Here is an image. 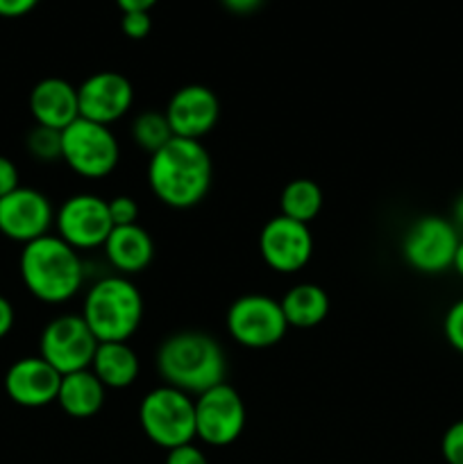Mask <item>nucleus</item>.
<instances>
[{
	"label": "nucleus",
	"instance_id": "obj_1",
	"mask_svg": "<svg viewBox=\"0 0 463 464\" xmlns=\"http://www.w3.org/2000/svg\"><path fill=\"white\" fill-rule=\"evenodd\" d=\"M213 181V163L200 140L172 139L150 154L148 186L166 207L184 211L207 198Z\"/></svg>",
	"mask_w": 463,
	"mask_h": 464
},
{
	"label": "nucleus",
	"instance_id": "obj_2",
	"mask_svg": "<svg viewBox=\"0 0 463 464\" xmlns=\"http://www.w3.org/2000/svg\"><path fill=\"white\" fill-rule=\"evenodd\" d=\"M157 372L163 385L198 397L213 385L225 383V352L216 338L202 331H180L159 344Z\"/></svg>",
	"mask_w": 463,
	"mask_h": 464
},
{
	"label": "nucleus",
	"instance_id": "obj_3",
	"mask_svg": "<svg viewBox=\"0 0 463 464\" xmlns=\"http://www.w3.org/2000/svg\"><path fill=\"white\" fill-rule=\"evenodd\" d=\"M18 270L27 293L44 304L68 302L84 284L80 252L53 234L23 245Z\"/></svg>",
	"mask_w": 463,
	"mask_h": 464
},
{
	"label": "nucleus",
	"instance_id": "obj_4",
	"mask_svg": "<svg viewBox=\"0 0 463 464\" xmlns=\"http://www.w3.org/2000/svg\"><path fill=\"white\" fill-rule=\"evenodd\" d=\"M82 317L98 343H127L143 320V297L123 275H109L86 290Z\"/></svg>",
	"mask_w": 463,
	"mask_h": 464
},
{
	"label": "nucleus",
	"instance_id": "obj_5",
	"mask_svg": "<svg viewBox=\"0 0 463 464\" xmlns=\"http://www.w3.org/2000/svg\"><path fill=\"white\" fill-rule=\"evenodd\" d=\"M139 424L145 438L166 451L191 444L195 440V399L171 385H159L141 399Z\"/></svg>",
	"mask_w": 463,
	"mask_h": 464
},
{
	"label": "nucleus",
	"instance_id": "obj_6",
	"mask_svg": "<svg viewBox=\"0 0 463 464\" xmlns=\"http://www.w3.org/2000/svg\"><path fill=\"white\" fill-rule=\"evenodd\" d=\"M62 161L84 179H103L116 170L121 145L107 125L77 118L62 131Z\"/></svg>",
	"mask_w": 463,
	"mask_h": 464
},
{
	"label": "nucleus",
	"instance_id": "obj_7",
	"mask_svg": "<svg viewBox=\"0 0 463 464\" xmlns=\"http://www.w3.org/2000/svg\"><path fill=\"white\" fill-rule=\"evenodd\" d=\"M461 234L449 218L420 216L402 238V258L420 275H443L452 270Z\"/></svg>",
	"mask_w": 463,
	"mask_h": 464
},
{
	"label": "nucleus",
	"instance_id": "obj_8",
	"mask_svg": "<svg viewBox=\"0 0 463 464\" xmlns=\"http://www.w3.org/2000/svg\"><path fill=\"white\" fill-rule=\"evenodd\" d=\"M98 338L82 315H59L44 326L39 338V356L62 376L89 370L98 349Z\"/></svg>",
	"mask_w": 463,
	"mask_h": 464
},
{
	"label": "nucleus",
	"instance_id": "obj_9",
	"mask_svg": "<svg viewBox=\"0 0 463 464\" xmlns=\"http://www.w3.org/2000/svg\"><path fill=\"white\" fill-rule=\"evenodd\" d=\"M225 322L234 343L248 349L275 347L289 331L280 302L266 295H243L232 302Z\"/></svg>",
	"mask_w": 463,
	"mask_h": 464
},
{
	"label": "nucleus",
	"instance_id": "obj_10",
	"mask_svg": "<svg viewBox=\"0 0 463 464\" xmlns=\"http://www.w3.org/2000/svg\"><path fill=\"white\" fill-rule=\"evenodd\" d=\"M54 229L59 238L77 252L103 247L113 229L109 199L94 193L71 195L59 211H54Z\"/></svg>",
	"mask_w": 463,
	"mask_h": 464
},
{
	"label": "nucleus",
	"instance_id": "obj_11",
	"mask_svg": "<svg viewBox=\"0 0 463 464\" xmlns=\"http://www.w3.org/2000/svg\"><path fill=\"white\" fill-rule=\"evenodd\" d=\"M245 429V403L230 383L195 397V438L209 447H230Z\"/></svg>",
	"mask_w": 463,
	"mask_h": 464
},
{
	"label": "nucleus",
	"instance_id": "obj_12",
	"mask_svg": "<svg viewBox=\"0 0 463 464\" xmlns=\"http://www.w3.org/2000/svg\"><path fill=\"white\" fill-rule=\"evenodd\" d=\"M259 254L271 270L280 275H295L304 270L313 256V236L309 225L275 216L259 234Z\"/></svg>",
	"mask_w": 463,
	"mask_h": 464
},
{
	"label": "nucleus",
	"instance_id": "obj_13",
	"mask_svg": "<svg viewBox=\"0 0 463 464\" xmlns=\"http://www.w3.org/2000/svg\"><path fill=\"white\" fill-rule=\"evenodd\" d=\"M54 208L41 190L18 186L0 199V234L14 243H32L50 234Z\"/></svg>",
	"mask_w": 463,
	"mask_h": 464
},
{
	"label": "nucleus",
	"instance_id": "obj_14",
	"mask_svg": "<svg viewBox=\"0 0 463 464\" xmlns=\"http://www.w3.org/2000/svg\"><path fill=\"white\" fill-rule=\"evenodd\" d=\"M80 118L98 125H112L130 111L134 89L125 75L116 71H100L77 86Z\"/></svg>",
	"mask_w": 463,
	"mask_h": 464
},
{
	"label": "nucleus",
	"instance_id": "obj_15",
	"mask_svg": "<svg viewBox=\"0 0 463 464\" xmlns=\"http://www.w3.org/2000/svg\"><path fill=\"white\" fill-rule=\"evenodd\" d=\"M163 113L168 118L172 136L200 140L216 127L221 102L209 86L186 84L171 95Z\"/></svg>",
	"mask_w": 463,
	"mask_h": 464
},
{
	"label": "nucleus",
	"instance_id": "obj_16",
	"mask_svg": "<svg viewBox=\"0 0 463 464\" xmlns=\"http://www.w3.org/2000/svg\"><path fill=\"white\" fill-rule=\"evenodd\" d=\"M62 374L41 356L18 358L5 374V392L23 408H44L57 401Z\"/></svg>",
	"mask_w": 463,
	"mask_h": 464
},
{
	"label": "nucleus",
	"instance_id": "obj_17",
	"mask_svg": "<svg viewBox=\"0 0 463 464\" xmlns=\"http://www.w3.org/2000/svg\"><path fill=\"white\" fill-rule=\"evenodd\" d=\"M30 113L36 125L64 131L80 118L77 86L62 77H45L36 82L30 93Z\"/></svg>",
	"mask_w": 463,
	"mask_h": 464
},
{
	"label": "nucleus",
	"instance_id": "obj_18",
	"mask_svg": "<svg viewBox=\"0 0 463 464\" xmlns=\"http://www.w3.org/2000/svg\"><path fill=\"white\" fill-rule=\"evenodd\" d=\"M104 256L109 266L123 276L139 275L153 263L154 243L148 231L136 222V225L113 227L109 238L103 245Z\"/></svg>",
	"mask_w": 463,
	"mask_h": 464
},
{
	"label": "nucleus",
	"instance_id": "obj_19",
	"mask_svg": "<svg viewBox=\"0 0 463 464\" xmlns=\"http://www.w3.org/2000/svg\"><path fill=\"white\" fill-rule=\"evenodd\" d=\"M104 401H107V388L100 383L94 372L82 370L62 376L54 403H59V408L73 420H89L103 411Z\"/></svg>",
	"mask_w": 463,
	"mask_h": 464
},
{
	"label": "nucleus",
	"instance_id": "obj_20",
	"mask_svg": "<svg viewBox=\"0 0 463 464\" xmlns=\"http://www.w3.org/2000/svg\"><path fill=\"white\" fill-rule=\"evenodd\" d=\"M89 370L107 390H123L139 379L141 362L127 343H100Z\"/></svg>",
	"mask_w": 463,
	"mask_h": 464
},
{
	"label": "nucleus",
	"instance_id": "obj_21",
	"mask_svg": "<svg viewBox=\"0 0 463 464\" xmlns=\"http://www.w3.org/2000/svg\"><path fill=\"white\" fill-rule=\"evenodd\" d=\"M281 313L293 329H313L330 315V295L316 284H298L281 297Z\"/></svg>",
	"mask_w": 463,
	"mask_h": 464
},
{
	"label": "nucleus",
	"instance_id": "obj_22",
	"mask_svg": "<svg viewBox=\"0 0 463 464\" xmlns=\"http://www.w3.org/2000/svg\"><path fill=\"white\" fill-rule=\"evenodd\" d=\"M280 211L291 220L309 225L322 211V188L313 179L304 177L289 181L280 195Z\"/></svg>",
	"mask_w": 463,
	"mask_h": 464
},
{
	"label": "nucleus",
	"instance_id": "obj_23",
	"mask_svg": "<svg viewBox=\"0 0 463 464\" xmlns=\"http://www.w3.org/2000/svg\"><path fill=\"white\" fill-rule=\"evenodd\" d=\"M172 139L175 136H172V130L168 125V118L163 111H143L132 122V140L143 152L154 154Z\"/></svg>",
	"mask_w": 463,
	"mask_h": 464
},
{
	"label": "nucleus",
	"instance_id": "obj_24",
	"mask_svg": "<svg viewBox=\"0 0 463 464\" xmlns=\"http://www.w3.org/2000/svg\"><path fill=\"white\" fill-rule=\"evenodd\" d=\"M25 148L30 157H34L41 163L62 161V131L34 125L27 134Z\"/></svg>",
	"mask_w": 463,
	"mask_h": 464
},
{
	"label": "nucleus",
	"instance_id": "obj_25",
	"mask_svg": "<svg viewBox=\"0 0 463 464\" xmlns=\"http://www.w3.org/2000/svg\"><path fill=\"white\" fill-rule=\"evenodd\" d=\"M443 335L449 347L463 356V299H457L445 313Z\"/></svg>",
	"mask_w": 463,
	"mask_h": 464
},
{
	"label": "nucleus",
	"instance_id": "obj_26",
	"mask_svg": "<svg viewBox=\"0 0 463 464\" xmlns=\"http://www.w3.org/2000/svg\"><path fill=\"white\" fill-rule=\"evenodd\" d=\"M440 456L448 464H463V420L454 421L440 438Z\"/></svg>",
	"mask_w": 463,
	"mask_h": 464
},
{
	"label": "nucleus",
	"instance_id": "obj_27",
	"mask_svg": "<svg viewBox=\"0 0 463 464\" xmlns=\"http://www.w3.org/2000/svg\"><path fill=\"white\" fill-rule=\"evenodd\" d=\"M109 216H112L113 227L136 225L139 220V202L130 195H116L109 199Z\"/></svg>",
	"mask_w": 463,
	"mask_h": 464
},
{
	"label": "nucleus",
	"instance_id": "obj_28",
	"mask_svg": "<svg viewBox=\"0 0 463 464\" xmlns=\"http://www.w3.org/2000/svg\"><path fill=\"white\" fill-rule=\"evenodd\" d=\"M121 30L127 39H145L153 30V18L150 12H125L121 18Z\"/></svg>",
	"mask_w": 463,
	"mask_h": 464
},
{
	"label": "nucleus",
	"instance_id": "obj_29",
	"mask_svg": "<svg viewBox=\"0 0 463 464\" xmlns=\"http://www.w3.org/2000/svg\"><path fill=\"white\" fill-rule=\"evenodd\" d=\"M166 464H209L207 456L202 453V449L191 444H182V447L171 449L166 456Z\"/></svg>",
	"mask_w": 463,
	"mask_h": 464
},
{
	"label": "nucleus",
	"instance_id": "obj_30",
	"mask_svg": "<svg viewBox=\"0 0 463 464\" xmlns=\"http://www.w3.org/2000/svg\"><path fill=\"white\" fill-rule=\"evenodd\" d=\"M18 186L21 184H18L16 163L0 154V199L12 193V190H16Z\"/></svg>",
	"mask_w": 463,
	"mask_h": 464
},
{
	"label": "nucleus",
	"instance_id": "obj_31",
	"mask_svg": "<svg viewBox=\"0 0 463 464\" xmlns=\"http://www.w3.org/2000/svg\"><path fill=\"white\" fill-rule=\"evenodd\" d=\"M39 5V0H0V16L18 18L30 14Z\"/></svg>",
	"mask_w": 463,
	"mask_h": 464
},
{
	"label": "nucleus",
	"instance_id": "obj_32",
	"mask_svg": "<svg viewBox=\"0 0 463 464\" xmlns=\"http://www.w3.org/2000/svg\"><path fill=\"white\" fill-rule=\"evenodd\" d=\"M14 320H16V315H14L12 302L0 295V340H3L5 335L14 329Z\"/></svg>",
	"mask_w": 463,
	"mask_h": 464
},
{
	"label": "nucleus",
	"instance_id": "obj_33",
	"mask_svg": "<svg viewBox=\"0 0 463 464\" xmlns=\"http://www.w3.org/2000/svg\"><path fill=\"white\" fill-rule=\"evenodd\" d=\"M222 7L232 14H252L263 5V0H221Z\"/></svg>",
	"mask_w": 463,
	"mask_h": 464
},
{
	"label": "nucleus",
	"instance_id": "obj_34",
	"mask_svg": "<svg viewBox=\"0 0 463 464\" xmlns=\"http://www.w3.org/2000/svg\"><path fill=\"white\" fill-rule=\"evenodd\" d=\"M159 0H116L118 9L123 14L125 12H150V9L157 5Z\"/></svg>",
	"mask_w": 463,
	"mask_h": 464
},
{
	"label": "nucleus",
	"instance_id": "obj_35",
	"mask_svg": "<svg viewBox=\"0 0 463 464\" xmlns=\"http://www.w3.org/2000/svg\"><path fill=\"white\" fill-rule=\"evenodd\" d=\"M449 220L454 222V227H457V229H458V234L463 236V190H461V193H458V198L454 199L452 218H449Z\"/></svg>",
	"mask_w": 463,
	"mask_h": 464
},
{
	"label": "nucleus",
	"instance_id": "obj_36",
	"mask_svg": "<svg viewBox=\"0 0 463 464\" xmlns=\"http://www.w3.org/2000/svg\"><path fill=\"white\" fill-rule=\"evenodd\" d=\"M452 270L457 272L458 276L463 279V236L461 240H458V247H457V254H454V263H452Z\"/></svg>",
	"mask_w": 463,
	"mask_h": 464
}]
</instances>
